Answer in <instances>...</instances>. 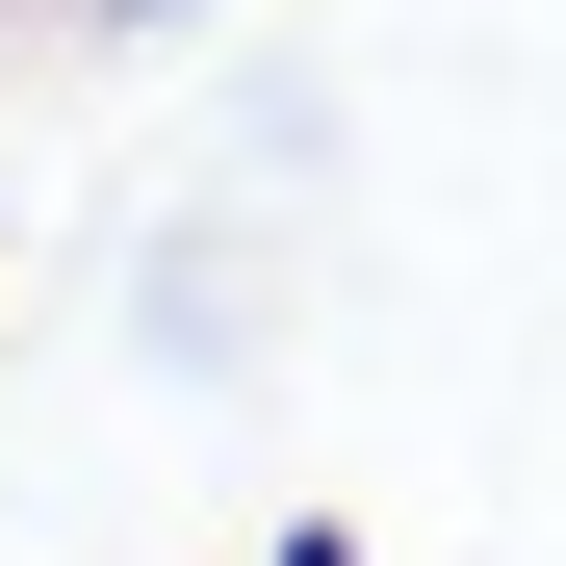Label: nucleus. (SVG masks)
<instances>
[{"label":"nucleus","instance_id":"1","mask_svg":"<svg viewBox=\"0 0 566 566\" xmlns=\"http://www.w3.org/2000/svg\"><path fill=\"white\" fill-rule=\"evenodd\" d=\"M129 27H180V0H129Z\"/></svg>","mask_w":566,"mask_h":566}]
</instances>
